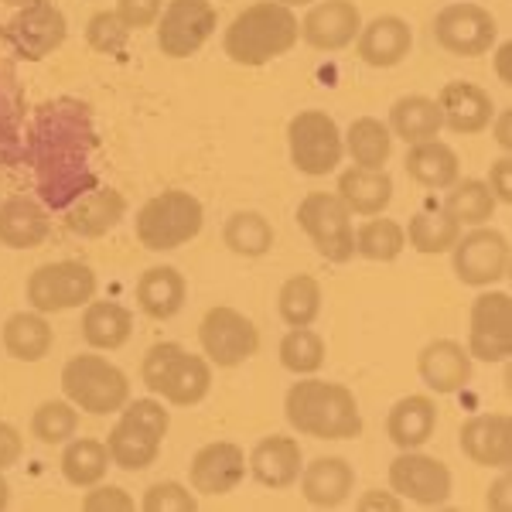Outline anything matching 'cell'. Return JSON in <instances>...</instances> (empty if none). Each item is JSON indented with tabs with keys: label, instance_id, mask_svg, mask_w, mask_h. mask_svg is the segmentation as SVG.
Here are the masks:
<instances>
[{
	"label": "cell",
	"instance_id": "1f68e13d",
	"mask_svg": "<svg viewBox=\"0 0 512 512\" xmlns=\"http://www.w3.org/2000/svg\"><path fill=\"white\" fill-rule=\"evenodd\" d=\"M4 349L18 362H41L55 345V332L41 311H18L4 321Z\"/></svg>",
	"mask_w": 512,
	"mask_h": 512
},
{
	"label": "cell",
	"instance_id": "f6af8a7d",
	"mask_svg": "<svg viewBox=\"0 0 512 512\" xmlns=\"http://www.w3.org/2000/svg\"><path fill=\"white\" fill-rule=\"evenodd\" d=\"M127 38H130V31L123 28L117 11H99L86 24V41L99 55H120L123 45H127Z\"/></svg>",
	"mask_w": 512,
	"mask_h": 512
},
{
	"label": "cell",
	"instance_id": "f35d334b",
	"mask_svg": "<svg viewBox=\"0 0 512 512\" xmlns=\"http://www.w3.org/2000/svg\"><path fill=\"white\" fill-rule=\"evenodd\" d=\"M222 243L229 246L236 256H246V260H256V256H267L270 246H274V226L267 222V216L246 209V212H233L222 226Z\"/></svg>",
	"mask_w": 512,
	"mask_h": 512
},
{
	"label": "cell",
	"instance_id": "7dc6e473",
	"mask_svg": "<svg viewBox=\"0 0 512 512\" xmlns=\"http://www.w3.org/2000/svg\"><path fill=\"white\" fill-rule=\"evenodd\" d=\"M120 420H127V424L140 427V431H147L151 437H158V441H164V437H168V427H171V417H168V410H164V403L151 400V396H144V400H127V403H123Z\"/></svg>",
	"mask_w": 512,
	"mask_h": 512
},
{
	"label": "cell",
	"instance_id": "60d3db41",
	"mask_svg": "<svg viewBox=\"0 0 512 512\" xmlns=\"http://www.w3.org/2000/svg\"><path fill=\"white\" fill-rule=\"evenodd\" d=\"M403 233H407V243L414 246L417 253L437 256V253H451V246L458 243V236H461V226L448 212H417Z\"/></svg>",
	"mask_w": 512,
	"mask_h": 512
},
{
	"label": "cell",
	"instance_id": "5bb4252c",
	"mask_svg": "<svg viewBox=\"0 0 512 512\" xmlns=\"http://www.w3.org/2000/svg\"><path fill=\"white\" fill-rule=\"evenodd\" d=\"M465 349L478 362H506L512 355V297L506 291H485L472 301Z\"/></svg>",
	"mask_w": 512,
	"mask_h": 512
},
{
	"label": "cell",
	"instance_id": "2e32d148",
	"mask_svg": "<svg viewBox=\"0 0 512 512\" xmlns=\"http://www.w3.org/2000/svg\"><path fill=\"white\" fill-rule=\"evenodd\" d=\"M390 489L417 506H441L451 495V472L444 461L420 454V448L400 451L390 461Z\"/></svg>",
	"mask_w": 512,
	"mask_h": 512
},
{
	"label": "cell",
	"instance_id": "f546056e",
	"mask_svg": "<svg viewBox=\"0 0 512 512\" xmlns=\"http://www.w3.org/2000/svg\"><path fill=\"white\" fill-rule=\"evenodd\" d=\"M134 335V315L123 304L113 301H89L86 315H82V338L89 349L96 352H113L123 349Z\"/></svg>",
	"mask_w": 512,
	"mask_h": 512
},
{
	"label": "cell",
	"instance_id": "cb8c5ba5",
	"mask_svg": "<svg viewBox=\"0 0 512 512\" xmlns=\"http://www.w3.org/2000/svg\"><path fill=\"white\" fill-rule=\"evenodd\" d=\"M123 216H127V198L117 188H93L65 209V229L82 239H99L117 229Z\"/></svg>",
	"mask_w": 512,
	"mask_h": 512
},
{
	"label": "cell",
	"instance_id": "9c48e42d",
	"mask_svg": "<svg viewBox=\"0 0 512 512\" xmlns=\"http://www.w3.org/2000/svg\"><path fill=\"white\" fill-rule=\"evenodd\" d=\"M297 222L328 263H349L355 256L352 212L335 192H311L297 205Z\"/></svg>",
	"mask_w": 512,
	"mask_h": 512
},
{
	"label": "cell",
	"instance_id": "4dcf8cb0",
	"mask_svg": "<svg viewBox=\"0 0 512 512\" xmlns=\"http://www.w3.org/2000/svg\"><path fill=\"white\" fill-rule=\"evenodd\" d=\"M444 130L441 106L431 96H400L390 110V134L400 137L403 144H424V140H437Z\"/></svg>",
	"mask_w": 512,
	"mask_h": 512
},
{
	"label": "cell",
	"instance_id": "680465c9",
	"mask_svg": "<svg viewBox=\"0 0 512 512\" xmlns=\"http://www.w3.org/2000/svg\"><path fill=\"white\" fill-rule=\"evenodd\" d=\"M277 4H284V7H304V4H315V0H277Z\"/></svg>",
	"mask_w": 512,
	"mask_h": 512
},
{
	"label": "cell",
	"instance_id": "83f0119b",
	"mask_svg": "<svg viewBox=\"0 0 512 512\" xmlns=\"http://www.w3.org/2000/svg\"><path fill=\"white\" fill-rule=\"evenodd\" d=\"M335 195L355 216H383L393 202V178L386 168H349L338 178Z\"/></svg>",
	"mask_w": 512,
	"mask_h": 512
},
{
	"label": "cell",
	"instance_id": "d6a6232c",
	"mask_svg": "<svg viewBox=\"0 0 512 512\" xmlns=\"http://www.w3.org/2000/svg\"><path fill=\"white\" fill-rule=\"evenodd\" d=\"M407 175L424 188H451L461 175V161L444 140H424V144H410L407 161H403Z\"/></svg>",
	"mask_w": 512,
	"mask_h": 512
},
{
	"label": "cell",
	"instance_id": "f907efd6",
	"mask_svg": "<svg viewBox=\"0 0 512 512\" xmlns=\"http://www.w3.org/2000/svg\"><path fill=\"white\" fill-rule=\"evenodd\" d=\"M24 454V437L14 424H7V420H0V472H7V468H14L21 461Z\"/></svg>",
	"mask_w": 512,
	"mask_h": 512
},
{
	"label": "cell",
	"instance_id": "7bdbcfd3",
	"mask_svg": "<svg viewBox=\"0 0 512 512\" xmlns=\"http://www.w3.org/2000/svg\"><path fill=\"white\" fill-rule=\"evenodd\" d=\"M407 246V233H403L400 222L393 219H369L355 233V253L366 256L373 263H390L403 253Z\"/></svg>",
	"mask_w": 512,
	"mask_h": 512
},
{
	"label": "cell",
	"instance_id": "b9f144b4",
	"mask_svg": "<svg viewBox=\"0 0 512 512\" xmlns=\"http://www.w3.org/2000/svg\"><path fill=\"white\" fill-rule=\"evenodd\" d=\"M325 338L311 328H291L280 338V366L294 376H315L325 366Z\"/></svg>",
	"mask_w": 512,
	"mask_h": 512
},
{
	"label": "cell",
	"instance_id": "8fae6325",
	"mask_svg": "<svg viewBox=\"0 0 512 512\" xmlns=\"http://www.w3.org/2000/svg\"><path fill=\"white\" fill-rule=\"evenodd\" d=\"M65 35H69V21L52 0H35L31 7H21L11 21L4 24L0 38L11 48V55L28 62H41L62 48Z\"/></svg>",
	"mask_w": 512,
	"mask_h": 512
},
{
	"label": "cell",
	"instance_id": "7a4b0ae2",
	"mask_svg": "<svg viewBox=\"0 0 512 512\" xmlns=\"http://www.w3.org/2000/svg\"><path fill=\"white\" fill-rule=\"evenodd\" d=\"M287 424L315 441H352L362 434L359 400L349 386L304 376L284 396Z\"/></svg>",
	"mask_w": 512,
	"mask_h": 512
},
{
	"label": "cell",
	"instance_id": "bcb514c9",
	"mask_svg": "<svg viewBox=\"0 0 512 512\" xmlns=\"http://www.w3.org/2000/svg\"><path fill=\"white\" fill-rule=\"evenodd\" d=\"M140 509L144 512H195L198 499L188 485L181 482H154L151 489L140 499Z\"/></svg>",
	"mask_w": 512,
	"mask_h": 512
},
{
	"label": "cell",
	"instance_id": "d4e9b609",
	"mask_svg": "<svg viewBox=\"0 0 512 512\" xmlns=\"http://www.w3.org/2000/svg\"><path fill=\"white\" fill-rule=\"evenodd\" d=\"M301 468L304 458L297 437H284V434L263 437L250 451V472L267 489H291L297 478H301Z\"/></svg>",
	"mask_w": 512,
	"mask_h": 512
},
{
	"label": "cell",
	"instance_id": "30bf717a",
	"mask_svg": "<svg viewBox=\"0 0 512 512\" xmlns=\"http://www.w3.org/2000/svg\"><path fill=\"white\" fill-rule=\"evenodd\" d=\"M198 342H202L205 359L219 369H236L260 352V332H256V325L243 311L226 308V304L205 311L202 325H198Z\"/></svg>",
	"mask_w": 512,
	"mask_h": 512
},
{
	"label": "cell",
	"instance_id": "ee69618b",
	"mask_svg": "<svg viewBox=\"0 0 512 512\" xmlns=\"http://www.w3.org/2000/svg\"><path fill=\"white\" fill-rule=\"evenodd\" d=\"M76 427H79V407L69 400H45L35 414H31V434H35L41 444L72 441Z\"/></svg>",
	"mask_w": 512,
	"mask_h": 512
},
{
	"label": "cell",
	"instance_id": "e0dca14e",
	"mask_svg": "<svg viewBox=\"0 0 512 512\" xmlns=\"http://www.w3.org/2000/svg\"><path fill=\"white\" fill-rule=\"evenodd\" d=\"M362 31V14L352 0H321L301 21V38L315 52H342Z\"/></svg>",
	"mask_w": 512,
	"mask_h": 512
},
{
	"label": "cell",
	"instance_id": "5b68a950",
	"mask_svg": "<svg viewBox=\"0 0 512 512\" xmlns=\"http://www.w3.org/2000/svg\"><path fill=\"white\" fill-rule=\"evenodd\" d=\"M205 226V209L192 192H171L154 195L151 202H144V209L137 212V239L144 250L151 253H168L185 246L188 239H195Z\"/></svg>",
	"mask_w": 512,
	"mask_h": 512
},
{
	"label": "cell",
	"instance_id": "d6986e66",
	"mask_svg": "<svg viewBox=\"0 0 512 512\" xmlns=\"http://www.w3.org/2000/svg\"><path fill=\"white\" fill-rule=\"evenodd\" d=\"M417 373L437 396H454L472 383V355L454 338H434L417 355Z\"/></svg>",
	"mask_w": 512,
	"mask_h": 512
},
{
	"label": "cell",
	"instance_id": "52a82bcc",
	"mask_svg": "<svg viewBox=\"0 0 512 512\" xmlns=\"http://www.w3.org/2000/svg\"><path fill=\"white\" fill-rule=\"evenodd\" d=\"M287 147H291V164L301 175L325 178L342 164L345 144L338 123L325 110H301L287 123Z\"/></svg>",
	"mask_w": 512,
	"mask_h": 512
},
{
	"label": "cell",
	"instance_id": "f5cc1de1",
	"mask_svg": "<svg viewBox=\"0 0 512 512\" xmlns=\"http://www.w3.org/2000/svg\"><path fill=\"white\" fill-rule=\"evenodd\" d=\"M355 509H362V512H400L403 509V499L396 495L393 489L390 492H383V489H369V492H362L359 495V502H355Z\"/></svg>",
	"mask_w": 512,
	"mask_h": 512
},
{
	"label": "cell",
	"instance_id": "681fc988",
	"mask_svg": "<svg viewBox=\"0 0 512 512\" xmlns=\"http://www.w3.org/2000/svg\"><path fill=\"white\" fill-rule=\"evenodd\" d=\"M164 11V0H117V18L127 31H140L158 24Z\"/></svg>",
	"mask_w": 512,
	"mask_h": 512
},
{
	"label": "cell",
	"instance_id": "816d5d0a",
	"mask_svg": "<svg viewBox=\"0 0 512 512\" xmlns=\"http://www.w3.org/2000/svg\"><path fill=\"white\" fill-rule=\"evenodd\" d=\"M512 161H509V154L506 158H499V161H492V168H489V192L495 195V202H502V205H509L512 202Z\"/></svg>",
	"mask_w": 512,
	"mask_h": 512
},
{
	"label": "cell",
	"instance_id": "ffe728a7",
	"mask_svg": "<svg viewBox=\"0 0 512 512\" xmlns=\"http://www.w3.org/2000/svg\"><path fill=\"white\" fill-rule=\"evenodd\" d=\"M461 454L482 468H509L512 461V417L495 410V414H478L461 424L458 434Z\"/></svg>",
	"mask_w": 512,
	"mask_h": 512
},
{
	"label": "cell",
	"instance_id": "7c38bea8",
	"mask_svg": "<svg viewBox=\"0 0 512 512\" xmlns=\"http://www.w3.org/2000/svg\"><path fill=\"white\" fill-rule=\"evenodd\" d=\"M434 38L444 52L458 55V59H478V55L492 52L499 24L482 4L461 0V4H448L434 18Z\"/></svg>",
	"mask_w": 512,
	"mask_h": 512
},
{
	"label": "cell",
	"instance_id": "7402d4cb",
	"mask_svg": "<svg viewBox=\"0 0 512 512\" xmlns=\"http://www.w3.org/2000/svg\"><path fill=\"white\" fill-rule=\"evenodd\" d=\"M437 106H441L444 127L465 137L482 134L495 117L492 96L485 93L482 86H475V82H461V79L448 82V86L437 93Z\"/></svg>",
	"mask_w": 512,
	"mask_h": 512
},
{
	"label": "cell",
	"instance_id": "f1b7e54d",
	"mask_svg": "<svg viewBox=\"0 0 512 512\" xmlns=\"http://www.w3.org/2000/svg\"><path fill=\"white\" fill-rule=\"evenodd\" d=\"M188 284L175 267H151L137 280V304L147 318L168 321L185 308Z\"/></svg>",
	"mask_w": 512,
	"mask_h": 512
},
{
	"label": "cell",
	"instance_id": "9a60e30c",
	"mask_svg": "<svg viewBox=\"0 0 512 512\" xmlns=\"http://www.w3.org/2000/svg\"><path fill=\"white\" fill-rule=\"evenodd\" d=\"M454 274L468 287H492L509 277V239L499 229L475 226L451 246Z\"/></svg>",
	"mask_w": 512,
	"mask_h": 512
},
{
	"label": "cell",
	"instance_id": "11a10c76",
	"mask_svg": "<svg viewBox=\"0 0 512 512\" xmlns=\"http://www.w3.org/2000/svg\"><path fill=\"white\" fill-rule=\"evenodd\" d=\"M509 62H512V41H502L499 48H495V76H499V82H512V69H509Z\"/></svg>",
	"mask_w": 512,
	"mask_h": 512
},
{
	"label": "cell",
	"instance_id": "3957f363",
	"mask_svg": "<svg viewBox=\"0 0 512 512\" xmlns=\"http://www.w3.org/2000/svg\"><path fill=\"white\" fill-rule=\"evenodd\" d=\"M297 41H301V21L294 18L291 7L277 4V0H260L236 14L226 28L222 48L236 65L260 69V65L291 52Z\"/></svg>",
	"mask_w": 512,
	"mask_h": 512
},
{
	"label": "cell",
	"instance_id": "603a6c76",
	"mask_svg": "<svg viewBox=\"0 0 512 512\" xmlns=\"http://www.w3.org/2000/svg\"><path fill=\"white\" fill-rule=\"evenodd\" d=\"M52 233V216L31 195H11L0 202V246L7 250H35Z\"/></svg>",
	"mask_w": 512,
	"mask_h": 512
},
{
	"label": "cell",
	"instance_id": "c3c4849f",
	"mask_svg": "<svg viewBox=\"0 0 512 512\" xmlns=\"http://www.w3.org/2000/svg\"><path fill=\"white\" fill-rule=\"evenodd\" d=\"M82 509L86 512H130L134 509V499L127 495V489L120 485H89L86 499H82Z\"/></svg>",
	"mask_w": 512,
	"mask_h": 512
},
{
	"label": "cell",
	"instance_id": "6f0895ef",
	"mask_svg": "<svg viewBox=\"0 0 512 512\" xmlns=\"http://www.w3.org/2000/svg\"><path fill=\"white\" fill-rule=\"evenodd\" d=\"M7 502H11V485H7L4 472H0V509H7Z\"/></svg>",
	"mask_w": 512,
	"mask_h": 512
},
{
	"label": "cell",
	"instance_id": "db71d44e",
	"mask_svg": "<svg viewBox=\"0 0 512 512\" xmlns=\"http://www.w3.org/2000/svg\"><path fill=\"white\" fill-rule=\"evenodd\" d=\"M509 489H512V478H509L506 468H502V475L489 485V499H485V506L495 509V512H509V509H512Z\"/></svg>",
	"mask_w": 512,
	"mask_h": 512
},
{
	"label": "cell",
	"instance_id": "6da1fadb",
	"mask_svg": "<svg viewBox=\"0 0 512 512\" xmlns=\"http://www.w3.org/2000/svg\"><path fill=\"white\" fill-rule=\"evenodd\" d=\"M93 151L96 130L82 99L59 96L38 106L28 123L24 154L35 168L38 195L48 209L65 212L79 195L93 192L96 175L89 168Z\"/></svg>",
	"mask_w": 512,
	"mask_h": 512
},
{
	"label": "cell",
	"instance_id": "4fadbf2b",
	"mask_svg": "<svg viewBox=\"0 0 512 512\" xmlns=\"http://www.w3.org/2000/svg\"><path fill=\"white\" fill-rule=\"evenodd\" d=\"M219 14L212 0H168L158 18V48L168 59H192L212 38Z\"/></svg>",
	"mask_w": 512,
	"mask_h": 512
},
{
	"label": "cell",
	"instance_id": "e575fe53",
	"mask_svg": "<svg viewBox=\"0 0 512 512\" xmlns=\"http://www.w3.org/2000/svg\"><path fill=\"white\" fill-rule=\"evenodd\" d=\"M345 151L355 161V168H383L393 154V134L383 120L376 117H359L352 120L349 134L342 137Z\"/></svg>",
	"mask_w": 512,
	"mask_h": 512
},
{
	"label": "cell",
	"instance_id": "8992f818",
	"mask_svg": "<svg viewBox=\"0 0 512 512\" xmlns=\"http://www.w3.org/2000/svg\"><path fill=\"white\" fill-rule=\"evenodd\" d=\"M62 393L69 403H76L79 410L93 417H106L123 410V403L130 400V379L123 369L113 366L103 355H76L65 362L62 369Z\"/></svg>",
	"mask_w": 512,
	"mask_h": 512
},
{
	"label": "cell",
	"instance_id": "ba28073f",
	"mask_svg": "<svg viewBox=\"0 0 512 512\" xmlns=\"http://www.w3.org/2000/svg\"><path fill=\"white\" fill-rule=\"evenodd\" d=\"M96 297V274L82 260L41 263L28 277V304L41 315H59V311L82 308Z\"/></svg>",
	"mask_w": 512,
	"mask_h": 512
},
{
	"label": "cell",
	"instance_id": "91938a15",
	"mask_svg": "<svg viewBox=\"0 0 512 512\" xmlns=\"http://www.w3.org/2000/svg\"><path fill=\"white\" fill-rule=\"evenodd\" d=\"M4 4H11V7H31L35 0H4Z\"/></svg>",
	"mask_w": 512,
	"mask_h": 512
},
{
	"label": "cell",
	"instance_id": "484cf974",
	"mask_svg": "<svg viewBox=\"0 0 512 512\" xmlns=\"http://www.w3.org/2000/svg\"><path fill=\"white\" fill-rule=\"evenodd\" d=\"M437 431V403L434 396L414 393L403 396L393 403V410L386 414V437L396 444L400 451H414L424 448Z\"/></svg>",
	"mask_w": 512,
	"mask_h": 512
},
{
	"label": "cell",
	"instance_id": "44dd1931",
	"mask_svg": "<svg viewBox=\"0 0 512 512\" xmlns=\"http://www.w3.org/2000/svg\"><path fill=\"white\" fill-rule=\"evenodd\" d=\"M414 48V31L396 14H379L369 24H362L359 38H355V52L373 69H393L410 55Z\"/></svg>",
	"mask_w": 512,
	"mask_h": 512
},
{
	"label": "cell",
	"instance_id": "74e56055",
	"mask_svg": "<svg viewBox=\"0 0 512 512\" xmlns=\"http://www.w3.org/2000/svg\"><path fill=\"white\" fill-rule=\"evenodd\" d=\"M277 311L287 328H311L321 315V284L311 274H294L277 294Z\"/></svg>",
	"mask_w": 512,
	"mask_h": 512
},
{
	"label": "cell",
	"instance_id": "ab89813d",
	"mask_svg": "<svg viewBox=\"0 0 512 512\" xmlns=\"http://www.w3.org/2000/svg\"><path fill=\"white\" fill-rule=\"evenodd\" d=\"M495 195L489 192V185L478 178L454 181L448 198H444V212L458 222V226H485L495 212Z\"/></svg>",
	"mask_w": 512,
	"mask_h": 512
},
{
	"label": "cell",
	"instance_id": "836d02e7",
	"mask_svg": "<svg viewBox=\"0 0 512 512\" xmlns=\"http://www.w3.org/2000/svg\"><path fill=\"white\" fill-rule=\"evenodd\" d=\"M21 120H24V93L14 62L0 55V158L14 161L21 151Z\"/></svg>",
	"mask_w": 512,
	"mask_h": 512
},
{
	"label": "cell",
	"instance_id": "9f6ffc18",
	"mask_svg": "<svg viewBox=\"0 0 512 512\" xmlns=\"http://www.w3.org/2000/svg\"><path fill=\"white\" fill-rule=\"evenodd\" d=\"M489 127H492V134H495V144H499L502 151L509 154V147H512V137H509V110H499V113H495Z\"/></svg>",
	"mask_w": 512,
	"mask_h": 512
},
{
	"label": "cell",
	"instance_id": "ac0fdd59",
	"mask_svg": "<svg viewBox=\"0 0 512 512\" xmlns=\"http://www.w3.org/2000/svg\"><path fill=\"white\" fill-rule=\"evenodd\" d=\"M195 495H229L246 478V451L233 441H212L188 465Z\"/></svg>",
	"mask_w": 512,
	"mask_h": 512
},
{
	"label": "cell",
	"instance_id": "8d00e7d4",
	"mask_svg": "<svg viewBox=\"0 0 512 512\" xmlns=\"http://www.w3.org/2000/svg\"><path fill=\"white\" fill-rule=\"evenodd\" d=\"M106 451H110L113 465L123 468V472H144V468H151L154 461H158L161 441L147 431H140V427L127 424V420H120V424L110 431Z\"/></svg>",
	"mask_w": 512,
	"mask_h": 512
},
{
	"label": "cell",
	"instance_id": "277c9868",
	"mask_svg": "<svg viewBox=\"0 0 512 512\" xmlns=\"http://www.w3.org/2000/svg\"><path fill=\"white\" fill-rule=\"evenodd\" d=\"M140 379L171 407H195L212 390V362L205 355L185 352L178 342H158L140 362Z\"/></svg>",
	"mask_w": 512,
	"mask_h": 512
},
{
	"label": "cell",
	"instance_id": "d590c367",
	"mask_svg": "<svg viewBox=\"0 0 512 512\" xmlns=\"http://www.w3.org/2000/svg\"><path fill=\"white\" fill-rule=\"evenodd\" d=\"M110 472V451L103 441L93 437H76V441H65L62 451V475L76 489H89V485L103 482Z\"/></svg>",
	"mask_w": 512,
	"mask_h": 512
},
{
	"label": "cell",
	"instance_id": "4316f807",
	"mask_svg": "<svg viewBox=\"0 0 512 512\" xmlns=\"http://www.w3.org/2000/svg\"><path fill=\"white\" fill-rule=\"evenodd\" d=\"M355 489V468L345 458H315L301 468V492L315 509H335Z\"/></svg>",
	"mask_w": 512,
	"mask_h": 512
}]
</instances>
